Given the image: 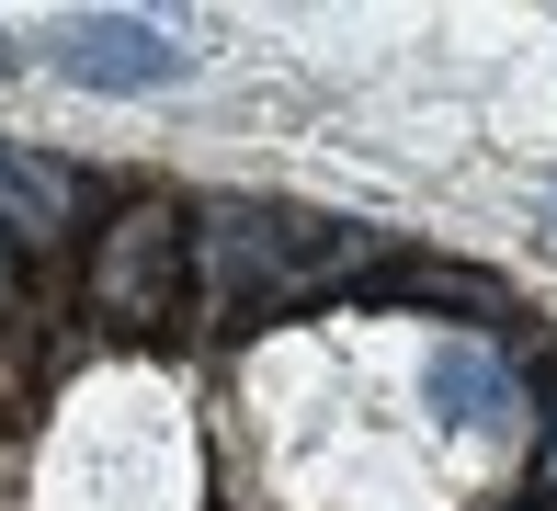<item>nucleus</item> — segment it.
Listing matches in <instances>:
<instances>
[{
    "mask_svg": "<svg viewBox=\"0 0 557 511\" xmlns=\"http://www.w3.org/2000/svg\"><path fill=\"white\" fill-rule=\"evenodd\" d=\"M352 262H364V227L296 216V204H206V227H194V296H206V319L296 307V296L342 285Z\"/></svg>",
    "mask_w": 557,
    "mask_h": 511,
    "instance_id": "nucleus-1",
    "label": "nucleus"
},
{
    "mask_svg": "<svg viewBox=\"0 0 557 511\" xmlns=\"http://www.w3.org/2000/svg\"><path fill=\"white\" fill-rule=\"evenodd\" d=\"M183 273H194V227L171 216V204H137V216H114L103 250H91V307H103V319H171Z\"/></svg>",
    "mask_w": 557,
    "mask_h": 511,
    "instance_id": "nucleus-2",
    "label": "nucleus"
},
{
    "mask_svg": "<svg viewBox=\"0 0 557 511\" xmlns=\"http://www.w3.org/2000/svg\"><path fill=\"white\" fill-rule=\"evenodd\" d=\"M58 68L81 91H171L194 68V46H171V23H148V12H69Z\"/></svg>",
    "mask_w": 557,
    "mask_h": 511,
    "instance_id": "nucleus-3",
    "label": "nucleus"
},
{
    "mask_svg": "<svg viewBox=\"0 0 557 511\" xmlns=\"http://www.w3.org/2000/svg\"><path fill=\"white\" fill-rule=\"evenodd\" d=\"M69 216H81V183H69L58 160L0 148V273H12V250H58Z\"/></svg>",
    "mask_w": 557,
    "mask_h": 511,
    "instance_id": "nucleus-4",
    "label": "nucleus"
},
{
    "mask_svg": "<svg viewBox=\"0 0 557 511\" xmlns=\"http://www.w3.org/2000/svg\"><path fill=\"white\" fill-rule=\"evenodd\" d=\"M433 409L444 421H500V409H512V364H500L490 341H444V364H433Z\"/></svg>",
    "mask_w": 557,
    "mask_h": 511,
    "instance_id": "nucleus-5",
    "label": "nucleus"
},
{
    "mask_svg": "<svg viewBox=\"0 0 557 511\" xmlns=\"http://www.w3.org/2000/svg\"><path fill=\"white\" fill-rule=\"evenodd\" d=\"M535 477H546V489H557V444H546V466H535Z\"/></svg>",
    "mask_w": 557,
    "mask_h": 511,
    "instance_id": "nucleus-6",
    "label": "nucleus"
},
{
    "mask_svg": "<svg viewBox=\"0 0 557 511\" xmlns=\"http://www.w3.org/2000/svg\"><path fill=\"white\" fill-rule=\"evenodd\" d=\"M0 80H12V35H0Z\"/></svg>",
    "mask_w": 557,
    "mask_h": 511,
    "instance_id": "nucleus-7",
    "label": "nucleus"
}]
</instances>
